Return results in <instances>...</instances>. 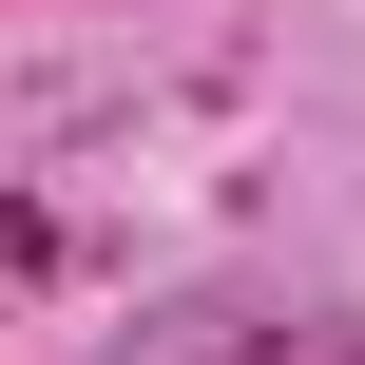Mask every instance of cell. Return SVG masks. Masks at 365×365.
Segmentation results:
<instances>
[]
</instances>
